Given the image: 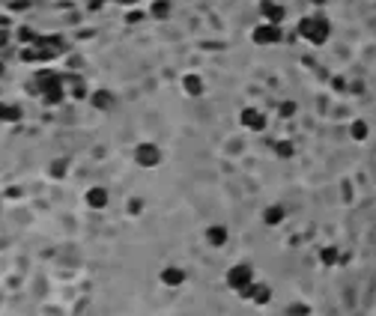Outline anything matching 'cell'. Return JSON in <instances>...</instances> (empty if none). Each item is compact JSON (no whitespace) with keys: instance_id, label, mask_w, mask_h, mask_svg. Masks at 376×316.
Wrapping results in <instances>:
<instances>
[{"instance_id":"cell-16","label":"cell","mask_w":376,"mask_h":316,"mask_svg":"<svg viewBox=\"0 0 376 316\" xmlns=\"http://www.w3.org/2000/svg\"><path fill=\"white\" fill-rule=\"evenodd\" d=\"M319 256H322V262H335V259H338V251H335V248H328V251H322Z\"/></svg>"},{"instance_id":"cell-20","label":"cell","mask_w":376,"mask_h":316,"mask_svg":"<svg viewBox=\"0 0 376 316\" xmlns=\"http://www.w3.org/2000/svg\"><path fill=\"white\" fill-rule=\"evenodd\" d=\"M313 3H325V0H313Z\"/></svg>"},{"instance_id":"cell-5","label":"cell","mask_w":376,"mask_h":316,"mask_svg":"<svg viewBox=\"0 0 376 316\" xmlns=\"http://www.w3.org/2000/svg\"><path fill=\"white\" fill-rule=\"evenodd\" d=\"M242 126H245V128H254V131H263V128H266V117H263L260 111L248 108V111H242Z\"/></svg>"},{"instance_id":"cell-6","label":"cell","mask_w":376,"mask_h":316,"mask_svg":"<svg viewBox=\"0 0 376 316\" xmlns=\"http://www.w3.org/2000/svg\"><path fill=\"white\" fill-rule=\"evenodd\" d=\"M260 9H263V15L269 18V24H281V18H284V9H281V6H275V3H263Z\"/></svg>"},{"instance_id":"cell-14","label":"cell","mask_w":376,"mask_h":316,"mask_svg":"<svg viewBox=\"0 0 376 316\" xmlns=\"http://www.w3.org/2000/svg\"><path fill=\"white\" fill-rule=\"evenodd\" d=\"M251 298L263 304V301H269V289H266L263 284H254V295H251Z\"/></svg>"},{"instance_id":"cell-2","label":"cell","mask_w":376,"mask_h":316,"mask_svg":"<svg viewBox=\"0 0 376 316\" xmlns=\"http://www.w3.org/2000/svg\"><path fill=\"white\" fill-rule=\"evenodd\" d=\"M227 284L233 286V289H239V292H242L245 286L254 284V272H251L248 266L242 262V266H236V269H230V272H227Z\"/></svg>"},{"instance_id":"cell-1","label":"cell","mask_w":376,"mask_h":316,"mask_svg":"<svg viewBox=\"0 0 376 316\" xmlns=\"http://www.w3.org/2000/svg\"><path fill=\"white\" fill-rule=\"evenodd\" d=\"M299 33L305 36V39H311V42H325L328 39V24L322 21V18H305L302 24H299Z\"/></svg>"},{"instance_id":"cell-13","label":"cell","mask_w":376,"mask_h":316,"mask_svg":"<svg viewBox=\"0 0 376 316\" xmlns=\"http://www.w3.org/2000/svg\"><path fill=\"white\" fill-rule=\"evenodd\" d=\"M93 101H96V108H111V93H105V90H99V93L93 95Z\"/></svg>"},{"instance_id":"cell-3","label":"cell","mask_w":376,"mask_h":316,"mask_svg":"<svg viewBox=\"0 0 376 316\" xmlns=\"http://www.w3.org/2000/svg\"><path fill=\"white\" fill-rule=\"evenodd\" d=\"M281 39V24H263L254 30V42L260 45H269V42H278Z\"/></svg>"},{"instance_id":"cell-18","label":"cell","mask_w":376,"mask_h":316,"mask_svg":"<svg viewBox=\"0 0 376 316\" xmlns=\"http://www.w3.org/2000/svg\"><path fill=\"white\" fill-rule=\"evenodd\" d=\"M153 12H156V15H167V3H156Z\"/></svg>"},{"instance_id":"cell-15","label":"cell","mask_w":376,"mask_h":316,"mask_svg":"<svg viewBox=\"0 0 376 316\" xmlns=\"http://www.w3.org/2000/svg\"><path fill=\"white\" fill-rule=\"evenodd\" d=\"M349 131H352V137H355V140H364V137H367V126H364V123H352V128H349Z\"/></svg>"},{"instance_id":"cell-10","label":"cell","mask_w":376,"mask_h":316,"mask_svg":"<svg viewBox=\"0 0 376 316\" xmlns=\"http://www.w3.org/2000/svg\"><path fill=\"white\" fill-rule=\"evenodd\" d=\"M18 117H21V111H18V108L0 104V123H12V120H18Z\"/></svg>"},{"instance_id":"cell-7","label":"cell","mask_w":376,"mask_h":316,"mask_svg":"<svg viewBox=\"0 0 376 316\" xmlns=\"http://www.w3.org/2000/svg\"><path fill=\"white\" fill-rule=\"evenodd\" d=\"M161 281L167 286H176V284L185 281V272H182V269H164V272H161Z\"/></svg>"},{"instance_id":"cell-12","label":"cell","mask_w":376,"mask_h":316,"mask_svg":"<svg viewBox=\"0 0 376 316\" xmlns=\"http://www.w3.org/2000/svg\"><path fill=\"white\" fill-rule=\"evenodd\" d=\"M182 84H185V90L191 95H200V90H203V84H200V78H197V75H188Z\"/></svg>"},{"instance_id":"cell-4","label":"cell","mask_w":376,"mask_h":316,"mask_svg":"<svg viewBox=\"0 0 376 316\" xmlns=\"http://www.w3.org/2000/svg\"><path fill=\"white\" fill-rule=\"evenodd\" d=\"M134 158H137V164H144V167H153V164H158V161H161V152H158L156 146L144 143V146H137Z\"/></svg>"},{"instance_id":"cell-11","label":"cell","mask_w":376,"mask_h":316,"mask_svg":"<svg viewBox=\"0 0 376 316\" xmlns=\"http://www.w3.org/2000/svg\"><path fill=\"white\" fill-rule=\"evenodd\" d=\"M263 221H266V224H281L284 221V209H281V206H269Z\"/></svg>"},{"instance_id":"cell-8","label":"cell","mask_w":376,"mask_h":316,"mask_svg":"<svg viewBox=\"0 0 376 316\" xmlns=\"http://www.w3.org/2000/svg\"><path fill=\"white\" fill-rule=\"evenodd\" d=\"M87 203H90V206H105V203H108V194H105V188H93L90 194H87Z\"/></svg>"},{"instance_id":"cell-17","label":"cell","mask_w":376,"mask_h":316,"mask_svg":"<svg viewBox=\"0 0 376 316\" xmlns=\"http://www.w3.org/2000/svg\"><path fill=\"white\" fill-rule=\"evenodd\" d=\"M275 152H281V155H290V152H293V146H290L287 140H281V143L275 146Z\"/></svg>"},{"instance_id":"cell-21","label":"cell","mask_w":376,"mask_h":316,"mask_svg":"<svg viewBox=\"0 0 376 316\" xmlns=\"http://www.w3.org/2000/svg\"><path fill=\"white\" fill-rule=\"evenodd\" d=\"M0 75H3V66H0Z\"/></svg>"},{"instance_id":"cell-9","label":"cell","mask_w":376,"mask_h":316,"mask_svg":"<svg viewBox=\"0 0 376 316\" xmlns=\"http://www.w3.org/2000/svg\"><path fill=\"white\" fill-rule=\"evenodd\" d=\"M206 239H209L212 245H224V242H227V230H224V227H212V230L206 233Z\"/></svg>"},{"instance_id":"cell-19","label":"cell","mask_w":376,"mask_h":316,"mask_svg":"<svg viewBox=\"0 0 376 316\" xmlns=\"http://www.w3.org/2000/svg\"><path fill=\"white\" fill-rule=\"evenodd\" d=\"M120 3H137V0H120Z\"/></svg>"}]
</instances>
